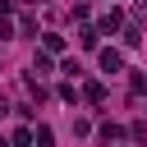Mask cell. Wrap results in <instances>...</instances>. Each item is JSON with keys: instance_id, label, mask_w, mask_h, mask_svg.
<instances>
[{"instance_id": "6da1fadb", "label": "cell", "mask_w": 147, "mask_h": 147, "mask_svg": "<svg viewBox=\"0 0 147 147\" xmlns=\"http://www.w3.org/2000/svg\"><path fill=\"white\" fill-rule=\"evenodd\" d=\"M119 28H124V14H119V9H106V14L96 18V32H119Z\"/></svg>"}, {"instance_id": "7a4b0ae2", "label": "cell", "mask_w": 147, "mask_h": 147, "mask_svg": "<svg viewBox=\"0 0 147 147\" xmlns=\"http://www.w3.org/2000/svg\"><path fill=\"white\" fill-rule=\"evenodd\" d=\"M101 69H106V74H119V69H124V55H119L115 46H106V51H101Z\"/></svg>"}, {"instance_id": "3957f363", "label": "cell", "mask_w": 147, "mask_h": 147, "mask_svg": "<svg viewBox=\"0 0 147 147\" xmlns=\"http://www.w3.org/2000/svg\"><path fill=\"white\" fill-rule=\"evenodd\" d=\"M41 46H46L51 55H60V51H64V37H60V32H41Z\"/></svg>"}, {"instance_id": "277c9868", "label": "cell", "mask_w": 147, "mask_h": 147, "mask_svg": "<svg viewBox=\"0 0 147 147\" xmlns=\"http://www.w3.org/2000/svg\"><path fill=\"white\" fill-rule=\"evenodd\" d=\"M83 96H87L92 106H96V101H106V83H96V78H92V83L83 87Z\"/></svg>"}, {"instance_id": "5b68a950", "label": "cell", "mask_w": 147, "mask_h": 147, "mask_svg": "<svg viewBox=\"0 0 147 147\" xmlns=\"http://www.w3.org/2000/svg\"><path fill=\"white\" fill-rule=\"evenodd\" d=\"M51 142H55V133H51L46 124H37V129H32V147H51Z\"/></svg>"}, {"instance_id": "8992f818", "label": "cell", "mask_w": 147, "mask_h": 147, "mask_svg": "<svg viewBox=\"0 0 147 147\" xmlns=\"http://www.w3.org/2000/svg\"><path fill=\"white\" fill-rule=\"evenodd\" d=\"M78 41H83V51H96V41H101V32H96V28H83V32H78Z\"/></svg>"}, {"instance_id": "52a82bcc", "label": "cell", "mask_w": 147, "mask_h": 147, "mask_svg": "<svg viewBox=\"0 0 147 147\" xmlns=\"http://www.w3.org/2000/svg\"><path fill=\"white\" fill-rule=\"evenodd\" d=\"M96 133H101V142H115V138H119V133H124V129H119V124H101V129H96Z\"/></svg>"}, {"instance_id": "ba28073f", "label": "cell", "mask_w": 147, "mask_h": 147, "mask_svg": "<svg viewBox=\"0 0 147 147\" xmlns=\"http://www.w3.org/2000/svg\"><path fill=\"white\" fill-rule=\"evenodd\" d=\"M14 147H32V129H28V124L14 129Z\"/></svg>"}, {"instance_id": "9c48e42d", "label": "cell", "mask_w": 147, "mask_h": 147, "mask_svg": "<svg viewBox=\"0 0 147 147\" xmlns=\"http://www.w3.org/2000/svg\"><path fill=\"white\" fill-rule=\"evenodd\" d=\"M129 92H133V96H142V92H147V78H142V74H133V78H129Z\"/></svg>"}, {"instance_id": "30bf717a", "label": "cell", "mask_w": 147, "mask_h": 147, "mask_svg": "<svg viewBox=\"0 0 147 147\" xmlns=\"http://www.w3.org/2000/svg\"><path fill=\"white\" fill-rule=\"evenodd\" d=\"M133 142H147V124H142V119L133 124Z\"/></svg>"}, {"instance_id": "8fae6325", "label": "cell", "mask_w": 147, "mask_h": 147, "mask_svg": "<svg viewBox=\"0 0 147 147\" xmlns=\"http://www.w3.org/2000/svg\"><path fill=\"white\" fill-rule=\"evenodd\" d=\"M0 37H14V23H9L5 14H0Z\"/></svg>"}, {"instance_id": "7c38bea8", "label": "cell", "mask_w": 147, "mask_h": 147, "mask_svg": "<svg viewBox=\"0 0 147 147\" xmlns=\"http://www.w3.org/2000/svg\"><path fill=\"white\" fill-rule=\"evenodd\" d=\"M0 115H5V96H0Z\"/></svg>"}]
</instances>
